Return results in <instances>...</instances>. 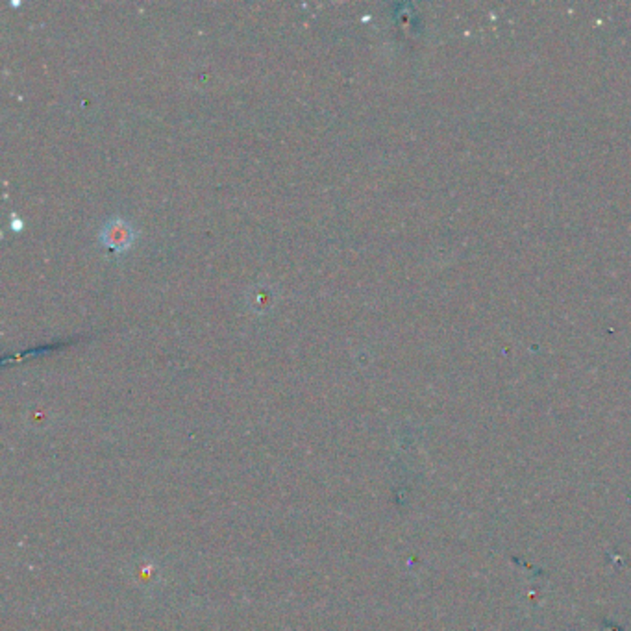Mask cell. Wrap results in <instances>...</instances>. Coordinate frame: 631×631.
<instances>
[{
  "label": "cell",
  "mask_w": 631,
  "mask_h": 631,
  "mask_svg": "<svg viewBox=\"0 0 631 631\" xmlns=\"http://www.w3.org/2000/svg\"><path fill=\"white\" fill-rule=\"evenodd\" d=\"M100 239L112 250H125L134 241V230L125 221H112L104 226Z\"/></svg>",
  "instance_id": "cell-1"
}]
</instances>
